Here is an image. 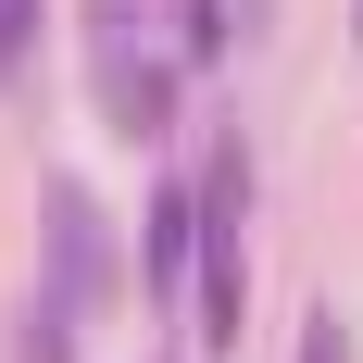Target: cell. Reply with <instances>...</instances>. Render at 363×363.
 Returning a JSON list of instances; mask_svg holds the SVG:
<instances>
[{
	"label": "cell",
	"instance_id": "1",
	"mask_svg": "<svg viewBox=\"0 0 363 363\" xmlns=\"http://www.w3.org/2000/svg\"><path fill=\"white\" fill-rule=\"evenodd\" d=\"M50 289L75 301V313H101L113 301V225L88 188H50Z\"/></svg>",
	"mask_w": 363,
	"mask_h": 363
},
{
	"label": "cell",
	"instance_id": "2",
	"mask_svg": "<svg viewBox=\"0 0 363 363\" xmlns=\"http://www.w3.org/2000/svg\"><path fill=\"white\" fill-rule=\"evenodd\" d=\"M101 113H113V138L138 150V138H176V63L163 50H101Z\"/></svg>",
	"mask_w": 363,
	"mask_h": 363
},
{
	"label": "cell",
	"instance_id": "3",
	"mask_svg": "<svg viewBox=\"0 0 363 363\" xmlns=\"http://www.w3.org/2000/svg\"><path fill=\"white\" fill-rule=\"evenodd\" d=\"M138 263H150V289H163V301L201 276V176H163V188H150V213H138Z\"/></svg>",
	"mask_w": 363,
	"mask_h": 363
},
{
	"label": "cell",
	"instance_id": "4",
	"mask_svg": "<svg viewBox=\"0 0 363 363\" xmlns=\"http://www.w3.org/2000/svg\"><path fill=\"white\" fill-rule=\"evenodd\" d=\"M26 363H75V301H63V289L26 301Z\"/></svg>",
	"mask_w": 363,
	"mask_h": 363
},
{
	"label": "cell",
	"instance_id": "5",
	"mask_svg": "<svg viewBox=\"0 0 363 363\" xmlns=\"http://www.w3.org/2000/svg\"><path fill=\"white\" fill-rule=\"evenodd\" d=\"M225 0H176V63H225Z\"/></svg>",
	"mask_w": 363,
	"mask_h": 363
},
{
	"label": "cell",
	"instance_id": "6",
	"mask_svg": "<svg viewBox=\"0 0 363 363\" xmlns=\"http://www.w3.org/2000/svg\"><path fill=\"white\" fill-rule=\"evenodd\" d=\"M26 50H38V0H0V88L26 75Z\"/></svg>",
	"mask_w": 363,
	"mask_h": 363
},
{
	"label": "cell",
	"instance_id": "7",
	"mask_svg": "<svg viewBox=\"0 0 363 363\" xmlns=\"http://www.w3.org/2000/svg\"><path fill=\"white\" fill-rule=\"evenodd\" d=\"M301 363H351V326H338V301H313V313H301Z\"/></svg>",
	"mask_w": 363,
	"mask_h": 363
},
{
	"label": "cell",
	"instance_id": "8",
	"mask_svg": "<svg viewBox=\"0 0 363 363\" xmlns=\"http://www.w3.org/2000/svg\"><path fill=\"white\" fill-rule=\"evenodd\" d=\"M351 38H363V0H351Z\"/></svg>",
	"mask_w": 363,
	"mask_h": 363
}]
</instances>
